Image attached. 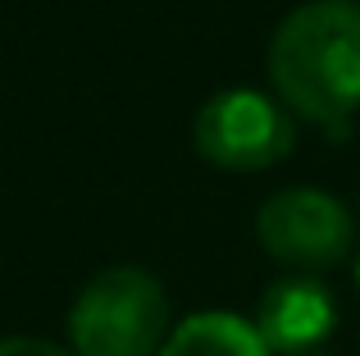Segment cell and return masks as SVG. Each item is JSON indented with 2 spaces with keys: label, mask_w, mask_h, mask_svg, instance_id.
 I'll use <instances>...</instances> for the list:
<instances>
[{
  "label": "cell",
  "mask_w": 360,
  "mask_h": 356,
  "mask_svg": "<svg viewBox=\"0 0 360 356\" xmlns=\"http://www.w3.org/2000/svg\"><path fill=\"white\" fill-rule=\"evenodd\" d=\"M251 324L274 356H306L338 329V302L319 279H278L264 288Z\"/></svg>",
  "instance_id": "obj_5"
},
{
  "label": "cell",
  "mask_w": 360,
  "mask_h": 356,
  "mask_svg": "<svg viewBox=\"0 0 360 356\" xmlns=\"http://www.w3.org/2000/svg\"><path fill=\"white\" fill-rule=\"evenodd\" d=\"M356 284H360V260H356Z\"/></svg>",
  "instance_id": "obj_8"
},
{
  "label": "cell",
  "mask_w": 360,
  "mask_h": 356,
  "mask_svg": "<svg viewBox=\"0 0 360 356\" xmlns=\"http://www.w3.org/2000/svg\"><path fill=\"white\" fill-rule=\"evenodd\" d=\"M269 82L292 115L342 137L360 110V0H306L269 42Z\"/></svg>",
  "instance_id": "obj_1"
},
{
  "label": "cell",
  "mask_w": 360,
  "mask_h": 356,
  "mask_svg": "<svg viewBox=\"0 0 360 356\" xmlns=\"http://www.w3.org/2000/svg\"><path fill=\"white\" fill-rule=\"evenodd\" d=\"M255 238L274 260L292 269L342 265L356 247V220L338 196L319 187H283L255 215Z\"/></svg>",
  "instance_id": "obj_4"
},
{
  "label": "cell",
  "mask_w": 360,
  "mask_h": 356,
  "mask_svg": "<svg viewBox=\"0 0 360 356\" xmlns=\"http://www.w3.org/2000/svg\"><path fill=\"white\" fill-rule=\"evenodd\" d=\"M160 356H274L251 320L233 311H196L165 338Z\"/></svg>",
  "instance_id": "obj_6"
},
{
  "label": "cell",
  "mask_w": 360,
  "mask_h": 356,
  "mask_svg": "<svg viewBox=\"0 0 360 356\" xmlns=\"http://www.w3.org/2000/svg\"><path fill=\"white\" fill-rule=\"evenodd\" d=\"M0 356H78V352H64L46 338H0Z\"/></svg>",
  "instance_id": "obj_7"
},
{
  "label": "cell",
  "mask_w": 360,
  "mask_h": 356,
  "mask_svg": "<svg viewBox=\"0 0 360 356\" xmlns=\"http://www.w3.org/2000/svg\"><path fill=\"white\" fill-rule=\"evenodd\" d=\"M306 356H324V352H306Z\"/></svg>",
  "instance_id": "obj_9"
},
{
  "label": "cell",
  "mask_w": 360,
  "mask_h": 356,
  "mask_svg": "<svg viewBox=\"0 0 360 356\" xmlns=\"http://www.w3.org/2000/svg\"><path fill=\"white\" fill-rule=\"evenodd\" d=\"M169 333V293L137 265L101 269L69 306L78 356H160Z\"/></svg>",
  "instance_id": "obj_2"
},
{
  "label": "cell",
  "mask_w": 360,
  "mask_h": 356,
  "mask_svg": "<svg viewBox=\"0 0 360 356\" xmlns=\"http://www.w3.org/2000/svg\"><path fill=\"white\" fill-rule=\"evenodd\" d=\"M196 151L210 165L233 174H255L274 170L278 160H288L297 146V124L292 110L278 96H264L251 87H229L214 91L201 110H196Z\"/></svg>",
  "instance_id": "obj_3"
}]
</instances>
